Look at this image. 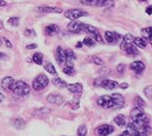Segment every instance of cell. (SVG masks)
<instances>
[{"mask_svg": "<svg viewBox=\"0 0 152 136\" xmlns=\"http://www.w3.org/2000/svg\"><path fill=\"white\" fill-rule=\"evenodd\" d=\"M82 43L84 45L88 46V47H91V46H94L95 44V41L91 37H87V38H84V41H83Z\"/></svg>", "mask_w": 152, "mask_h": 136, "instance_id": "cell-34", "label": "cell"}, {"mask_svg": "<svg viewBox=\"0 0 152 136\" xmlns=\"http://www.w3.org/2000/svg\"><path fill=\"white\" fill-rule=\"evenodd\" d=\"M12 125H13V127H15V129H24L26 127V122H25V120H23L21 118H15L12 120Z\"/></svg>", "mask_w": 152, "mask_h": 136, "instance_id": "cell-21", "label": "cell"}, {"mask_svg": "<svg viewBox=\"0 0 152 136\" xmlns=\"http://www.w3.org/2000/svg\"><path fill=\"white\" fill-rule=\"evenodd\" d=\"M36 48H38V45L36 44V43H31V44L26 46V49L28 50H33V49H36Z\"/></svg>", "mask_w": 152, "mask_h": 136, "instance_id": "cell-41", "label": "cell"}, {"mask_svg": "<svg viewBox=\"0 0 152 136\" xmlns=\"http://www.w3.org/2000/svg\"><path fill=\"white\" fill-rule=\"evenodd\" d=\"M103 7L114 8V7H115V2H114V0H103Z\"/></svg>", "mask_w": 152, "mask_h": 136, "instance_id": "cell-36", "label": "cell"}, {"mask_svg": "<svg viewBox=\"0 0 152 136\" xmlns=\"http://www.w3.org/2000/svg\"><path fill=\"white\" fill-rule=\"evenodd\" d=\"M100 86L103 87L104 89L112 90V89L115 88V87H118V82H115V81H112V80H105V79H104Z\"/></svg>", "mask_w": 152, "mask_h": 136, "instance_id": "cell-17", "label": "cell"}, {"mask_svg": "<svg viewBox=\"0 0 152 136\" xmlns=\"http://www.w3.org/2000/svg\"><path fill=\"white\" fill-rule=\"evenodd\" d=\"M24 35H26V37H35L36 35V33H35V31L33 29H26L25 32H24Z\"/></svg>", "mask_w": 152, "mask_h": 136, "instance_id": "cell-37", "label": "cell"}, {"mask_svg": "<svg viewBox=\"0 0 152 136\" xmlns=\"http://www.w3.org/2000/svg\"><path fill=\"white\" fill-rule=\"evenodd\" d=\"M90 59H91L90 61L93 63H94V64H96V65H103L104 64L103 61L99 57H97V56H91Z\"/></svg>", "mask_w": 152, "mask_h": 136, "instance_id": "cell-33", "label": "cell"}, {"mask_svg": "<svg viewBox=\"0 0 152 136\" xmlns=\"http://www.w3.org/2000/svg\"><path fill=\"white\" fill-rule=\"evenodd\" d=\"M87 132H88V129L85 125L79 126L77 129V136H87Z\"/></svg>", "mask_w": 152, "mask_h": 136, "instance_id": "cell-31", "label": "cell"}, {"mask_svg": "<svg viewBox=\"0 0 152 136\" xmlns=\"http://www.w3.org/2000/svg\"><path fill=\"white\" fill-rule=\"evenodd\" d=\"M47 101L50 103H54V105H62L64 103V98L62 96L57 95V94H50L47 96Z\"/></svg>", "mask_w": 152, "mask_h": 136, "instance_id": "cell-19", "label": "cell"}, {"mask_svg": "<svg viewBox=\"0 0 152 136\" xmlns=\"http://www.w3.org/2000/svg\"><path fill=\"white\" fill-rule=\"evenodd\" d=\"M43 67H45V71L48 72L49 74H52V75H56V74H57V71H56L54 65L52 64L51 62H45V66H43Z\"/></svg>", "mask_w": 152, "mask_h": 136, "instance_id": "cell-28", "label": "cell"}, {"mask_svg": "<svg viewBox=\"0 0 152 136\" xmlns=\"http://www.w3.org/2000/svg\"><path fill=\"white\" fill-rule=\"evenodd\" d=\"M105 39L107 42L109 43H117L118 41L121 39V35L115 33V32H110V31H106L105 32Z\"/></svg>", "mask_w": 152, "mask_h": 136, "instance_id": "cell-10", "label": "cell"}, {"mask_svg": "<svg viewBox=\"0 0 152 136\" xmlns=\"http://www.w3.org/2000/svg\"><path fill=\"white\" fill-rule=\"evenodd\" d=\"M145 13L147 14H152V6H148V7H146V9H145Z\"/></svg>", "mask_w": 152, "mask_h": 136, "instance_id": "cell-44", "label": "cell"}, {"mask_svg": "<svg viewBox=\"0 0 152 136\" xmlns=\"http://www.w3.org/2000/svg\"><path fill=\"white\" fill-rule=\"evenodd\" d=\"M134 103H135L136 107H141V109H143V107L146 106L145 102L143 101V100L141 97H140V96H137V97L135 98Z\"/></svg>", "mask_w": 152, "mask_h": 136, "instance_id": "cell-30", "label": "cell"}, {"mask_svg": "<svg viewBox=\"0 0 152 136\" xmlns=\"http://www.w3.org/2000/svg\"><path fill=\"white\" fill-rule=\"evenodd\" d=\"M55 58L56 61L59 63V64H63L66 61V50H64L61 46H58L57 49H56V54H55Z\"/></svg>", "mask_w": 152, "mask_h": 136, "instance_id": "cell-12", "label": "cell"}, {"mask_svg": "<svg viewBox=\"0 0 152 136\" xmlns=\"http://www.w3.org/2000/svg\"><path fill=\"white\" fill-rule=\"evenodd\" d=\"M51 82L56 87H58V88H64V87H66V85H67V83L64 81V80H62L61 78H58V77L52 79Z\"/></svg>", "mask_w": 152, "mask_h": 136, "instance_id": "cell-24", "label": "cell"}, {"mask_svg": "<svg viewBox=\"0 0 152 136\" xmlns=\"http://www.w3.org/2000/svg\"><path fill=\"white\" fill-rule=\"evenodd\" d=\"M134 37L131 34H126L122 38V41L121 43V48L122 50H125L127 47L134 44Z\"/></svg>", "mask_w": 152, "mask_h": 136, "instance_id": "cell-13", "label": "cell"}, {"mask_svg": "<svg viewBox=\"0 0 152 136\" xmlns=\"http://www.w3.org/2000/svg\"><path fill=\"white\" fill-rule=\"evenodd\" d=\"M3 29V22L0 20V30H2Z\"/></svg>", "mask_w": 152, "mask_h": 136, "instance_id": "cell-50", "label": "cell"}, {"mask_svg": "<svg viewBox=\"0 0 152 136\" xmlns=\"http://www.w3.org/2000/svg\"><path fill=\"white\" fill-rule=\"evenodd\" d=\"M66 61H74L76 59V55L72 50L69 49L66 50Z\"/></svg>", "mask_w": 152, "mask_h": 136, "instance_id": "cell-29", "label": "cell"}, {"mask_svg": "<svg viewBox=\"0 0 152 136\" xmlns=\"http://www.w3.org/2000/svg\"><path fill=\"white\" fill-rule=\"evenodd\" d=\"M35 11L41 14H61L63 9L59 7H50V6H38L35 8Z\"/></svg>", "mask_w": 152, "mask_h": 136, "instance_id": "cell-6", "label": "cell"}, {"mask_svg": "<svg viewBox=\"0 0 152 136\" xmlns=\"http://www.w3.org/2000/svg\"><path fill=\"white\" fill-rule=\"evenodd\" d=\"M63 72L69 76H73L75 74L74 63L73 61H66L65 66L63 67Z\"/></svg>", "mask_w": 152, "mask_h": 136, "instance_id": "cell-18", "label": "cell"}, {"mask_svg": "<svg viewBox=\"0 0 152 136\" xmlns=\"http://www.w3.org/2000/svg\"><path fill=\"white\" fill-rule=\"evenodd\" d=\"M27 61H28V62H29V61L31 62V61H32V58H28V59H27Z\"/></svg>", "mask_w": 152, "mask_h": 136, "instance_id": "cell-52", "label": "cell"}, {"mask_svg": "<svg viewBox=\"0 0 152 136\" xmlns=\"http://www.w3.org/2000/svg\"><path fill=\"white\" fill-rule=\"evenodd\" d=\"M48 83H49V80L47 78V76H45V74H39L34 79L32 86H33V88L35 90L39 91L45 88L48 85Z\"/></svg>", "mask_w": 152, "mask_h": 136, "instance_id": "cell-2", "label": "cell"}, {"mask_svg": "<svg viewBox=\"0 0 152 136\" xmlns=\"http://www.w3.org/2000/svg\"><path fill=\"white\" fill-rule=\"evenodd\" d=\"M114 127L111 125H102L95 129V132L98 136H108L114 132Z\"/></svg>", "mask_w": 152, "mask_h": 136, "instance_id": "cell-8", "label": "cell"}, {"mask_svg": "<svg viewBox=\"0 0 152 136\" xmlns=\"http://www.w3.org/2000/svg\"><path fill=\"white\" fill-rule=\"evenodd\" d=\"M67 30L72 34H80L84 31V23L77 20H71L67 25Z\"/></svg>", "mask_w": 152, "mask_h": 136, "instance_id": "cell-7", "label": "cell"}, {"mask_svg": "<svg viewBox=\"0 0 152 136\" xmlns=\"http://www.w3.org/2000/svg\"><path fill=\"white\" fill-rule=\"evenodd\" d=\"M134 45L137 47H140V48H145L147 45V41L143 38H140V37L135 38H134Z\"/></svg>", "mask_w": 152, "mask_h": 136, "instance_id": "cell-25", "label": "cell"}, {"mask_svg": "<svg viewBox=\"0 0 152 136\" xmlns=\"http://www.w3.org/2000/svg\"><path fill=\"white\" fill-rule=\"evenodd\" d=\"M7 59V55H5L2 52H0V59Z\"/></svg>", "mask_w": 152, "mask_h": 136, "instance_id": "cell-45", "label": "cell"}, {"mask_svg": "<svg viewBox=\"0 0 152 136\" xmlns=\"http://www.w3.org/2000/svg\"><path fill=\"white\" fill-rule=\"evenodd\" d=\"M124 51L126 52L127 55L132 56V57H135V56H137L139 54V51L137 49V47H136L134 44L133 45H130L129 47H127Z\"/></svg>", "mask_w": 152, "mask_h": 136, "instance_id": "cell-27", "label": "cell"}, {"mask_svg": "<svg viewBox=\"0 0 152 136\" xmlns=\"http://www.w3.org/2000/svg\"><path fill=\"white\" fill-rule=\"evenodd\" d=\"M2 41H4V42H5V44H6V46H7L8 48H12V46H13V45H12L11 41H10L7 38H2Z\"/></svg>", "mask_w": 152, "mask_h": 136, "instance_id": "cell-40", "label": "cell"}, {"mask_svg": "<svg viewBox=\"0 0 152 136\" xmlns=\"http://www.w3.org/2000/svg\"><path fill=\"white\" fill-rule=\"evenodd\" d=\"M15 83V80L12 77H5L1 81V87L4 90H9L12 89Z\"/></svg>", "mask_w": 152, "mask_h": 136, "instance_id": "cell-16", "label": "cell"}, {"mask_svg": "<svg viewBox=\"0 0 152 136\" xmlns=\"http://www.w3.org/2000/svg\"><path fill=\"white\" fill-rule=\"evenodd\" d=\"M32 61H33L36 64L42 65L43 61V55L42 53H35L32 57Z\"/></svg>", "mask_w": 152, "mask_h": 136, "instance_id": "cell-26", "label": "cell"}, {"mask_svg": "<svg viewBox=\"0 0 152 136\" xmlns=\"http://www.w3.org/2000/svg\"><path fill=\"white\" fill-rule=\"evenodd\" d=\"M12 90H13L14 94L18 96V97H26L30 94V85H27L25 82L22 81H18L15 82L13 87H12Z\"/></svg>", "mask_w": 152, "mask_h": 136, "instance_id": "cell-1", "label": "cell"}, {"mask_svg": "<svg viewBox=\"0 0 152 136\" xmlns=\"http://www.w3.org/2000/svg\"><path fill=\"white\" fill-rule=\"evenodd\" d=\"M96 103L99 106H101L103 109H113L114 107V100L109 95H104V96H101V97H99L97 99Z\"/></svg>", "mask_w": 152, "mask_h": 136, "instance_id": "cell-5", "label": "cell"}, {"mask_svg": "<svg viewBox=\"0 0 152 136\" xmlns=\"http://www.w3.org/2000/svg\"><path fill=\"white\" fill-rule=\"evenodd\" d=\"M119 87H121V89H126V88H128V83L127 82H122V83H121V85H118Z\"/></svg>", "mask_w": 152, "mask_h": 136, "instance_id": "cell-43", "label": "cell"}, {"mask_svg": "<svg viewBox=\"0 0 152 136\" xmlns=\"http://www.w3.org/2000/svg\"><path fill=\"white\" fill-rule=\"evenodd\" d=\"M119 136H130V132L128 130H125V131H123Z\"/></svg>", "mask_w": 152, "mask_h": 136, "instance_id": "cell-46", "label": "cell"}, {"mask_svg": "<svg viewBox=\"0 0 152 136\" xmlns=\"http://www.w3.org/2000/svg\"><path fill=\"white\" fill-rule=\"evenodd\" d=\"M80 3L86 6L103 7V0H80Z\"/></svg>", "mask_w": 152, "mask_h": 136, "instance_id": "cell-22", "label": "cell"}, {"mask_svg": "<svg viewBox=\"0 0 152 136\" xmlns=\"http://www.w3.org/2000/svg\"><path fill=\"white\" fill-rule=\"evenodd\" d=\"M114 122L115 123V125L118 127H124L126 125V118L124 115L122 114H118L115 117Z\"/></svg>", "mask_w": 152, "mask_h": 136, "instance_id": "cell-23", "label": "cell"}, {"mask_svg": "<svg viewBox=\"0 0 152 136\" xmlns=\"http://www.w3.org/2000/svg\"><path fill=\"white\" fill-rule=\"evenodd\" d=\"M8 24L11 25L12 27H18V24H19V18L17 17H10L9 19H8Z\"/></svg>", "mask_w": 152, "mask_h": 136, "instance_id": "cell-32", "label": "cell"}, {"mask_svg": "<svg viewBox=\"0 0 152 136\" xmlns=\"http://www.w3.org/2000/svg\"><path fill=\"white\" fill-rule=\"evenodd\" d=\"M124 69H125V66L124 64H122V63H121V64H118V67H117V70L119 74H123L124 73Z\"/></svg>", "mask_w": 152, "mask_h": 136, "instance_id": "cell-39", "label": "cell"}, {"mask_svg": "<svg viewBox=\"0 0 152 136\" xmlns=\"http://www.w3.org/2000/svg\"><path fill=\"white\" fill-rule=\"evenodd\" d=\"M4 99H5V96H4V94H2L1 92H0V103H1L2 101H4Z\"/></svg>", "mask_w": 152, "mask_h": 136, "instance_id": "cell-49", "label": "cell"}, {"mask_svg": "<svg viewBox=\"0 0 152 136\" xmlns=\"http://www.w3.org/2000/svg\"><path fill=\"white\" fill-rule=\"evenodd\" d=\"M111 97L114 100V109H119L124 106V97L121 94L114 93L111 95Z\"/></svg>", "mask_w": 152, "mask_h": 136, "instance_id": "cell-9", "label": "cell"}, {"mask_svg": "<svg viewBox=\"0 0 152 136\" xmlns=\"http://www.w3.org/2000/svg\"><path fill=\"white\" fill-rule=\"evenodd\" d=\"M84 32H86L89 35H91V38L94 41L98 42H103V38L101 37V35L99 34V31L97 30V28H95L94 26L89 25V24H84Z\"/></svg>", "mask_w": 152, "mask_h": 136, "instance_id": "cell-4", "label": "cell"}, {"mask_svg": "<svg viewBox=\"0 0 152 136\" xmlns=\"http://www.w3.org/2000/svg\"><path fill=\"white\" fill-rule=\"evenodd\" d=\"M75 46H76V48H81V47L83 46V43H82L81 41H78V42H77V44H76Z\"/></svg>", "mask_w": 152, "mask_h": 136, "instance_id": "cell-48", "label": "cell"}, {"mask_svg": "<svg viewBox=\"0 0 152 136\" xmlns=\"http://www.w3.org/2000/svg\"><path fill=\"white\" fill-rule=\"evenodd\" d=\"M130 136H146V135L142 134L140 131H132V133H130Z\"/></svg>", "mask_w": 152, "mask_h": 136, "instance_id": "cell-42", "label": "cell"}, {"mask_svg": "<svg viewBox=\"0 0 152 136\" xmlns=\"http://www.w3.org/2000/svg\"><path fill=\"white\" fill-rule=\"evenodd\" d=\"M64 15H65V17L70 19V20H76V19L82 17H86V15H88V13L80 9H69L64 13Z\"/></svg>", "mask_w": 152, "mask_h": 136, "instance_id": "cell-3", "label": "cell"}, {"mask_svg": "<svg viewBox=\"0 0 152 136\" xmlns=\"http://www.w3.org/2000/svg\"><path fill=\"white\" fill-rule=\"evenodd\" d=\"M148 39H149V42H150V44H151V46H152V35H151V37H150Z\"/></svg>", "mask_w": 152, "mask_h": 136, "instance_id": "cell-51", "label": "cell"}, {"mask_svg": "<svg viewBox=\"0 0 152 136\" xmlns=\"http://www.w3.org/2000/svg\"><path fill=\"white\" fill-rule=\"evenodd\" d=\"M1 44H2V38H0V45H1Z\"/></svg>", "mask_w": 152, "mask_h": 136, "instance_id": "cell-53", "label": "cell"}, {"mask_svg": "<svg viewBox=\"0 0 152 136\" xmlns=\"http://www.w3.org/2000/svg\"><path fill=\"white\" fill-rule=\"evenodd\" d=\"M7 5V2L5 0H0V7H5Z\"/></svg>", "mask_w": 152, "mask_h": 136, "instance_id": "cell-47", "label": "cell"}, {"mask_svg": "<svg viewBox=\"0 0 152 136\" xmlns=\"http://www.w3.org/2000/svg\"><path fill=\"white\" fill-rule=\"evenodd\" d=\"M140 1H146V0H140Z\"/></svg>", "mask_w": 152, "mask_h": 136, "instance_id": "cell-54", "label": "cell"}, {"mask_svg": "<svg viewBox=\"0 0 152 136\" xmlns=\"http://www.w3.org/2000/svg\"><path fill=\"white\" fill-rule=\"evenodd\" d=\"M130 69L133 70L136 74H142L143 71L145 70V64L143 63L142 61H136L134 62H132L130 64Z\"/></svg>", "mask_w": 152, "mask_h": 136, "instance_id": "cell-11", "label": "cell"}, {"mask_svg": "<svg viewBox=\"0 0 152 136\" xmlns=\"http://www.w3.org/2000/svg\"><path fill=\"white\" fill-rule=\"evenodd\" d=\"M66 88L69 92L73 94H79L83 91V85L80 82H76V83H69V85H66Z\"/></svg>", "mask_w": 152, "mask_h": 136, "instance_id": "cell-15", "label": "cell"}, {"mask_svg": "<svg viewBox=\"0 0 152 136\" xmlns=\"http://www.w3.org/2000/svg\"><path fill=\"white\" fill-rule=\"evenodd\" d=\"M50 109L48 107H41V109H35L33 114L36 116V117H45L49 113H50Z\"/></svg>", "mask_w": 152, "mask_h": 136, "instance_id": "cell-20", "label": "cell"}, {"mask_svg": "<svg viewBox=\"0 0 152 136\" xmlns=\"http://www.w3.org/2000/svg\"><path fill=\"white\" fill-rule=\"evenodd\" d=\"M103 78L102 77H99V78H96L94 80V86H100L101 85V83H102V82H103Z\"/></svg>", "mask_w": 152, "mask_h": 136, "instance_id": "cell-38", "label": "cell"}, {"mask_svg": "<svg viewBox=\"0 0 152 136\" xmlns=\"http://www.w3.org/2000/svg\"><path fill=\"white\" fill-rule=\"evenodd\" d=\"M143 93H145V97L149 100H152V85H147L143 89Z\"/></svg>", "mask_w": 152, "mask_h": 136, "instance_id": "cell-35", "label": "cell"}, {"mask_svg": "<svg viewBox=\"0 0 152 136\" xmlns=\"http://www.w3.org/2000/svg\"><path fill=\"white\" fill-rule=\"evenodd\" d=\"M59 32H60V27L57 25V24H50V25L46 26L45 29V33L46 35H48V37L56 35Z\"/></svg>", "mask_w": 152, "mask_h": 136, "instance_id": "cell-14", "label": "cell"}]
</instances>
